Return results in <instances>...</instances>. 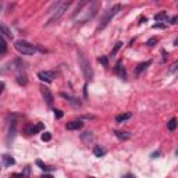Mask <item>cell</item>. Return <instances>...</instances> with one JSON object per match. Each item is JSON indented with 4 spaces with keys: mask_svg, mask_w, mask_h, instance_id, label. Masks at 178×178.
I'll return each instance as SVG.
<instances>
[{
    "mask_svg": "<svg viewBox=\"0 0 178 178\" xmlns=\"http://www.w3.org/2000/svg\"><path fill=\"white\" fill-rule=\"evenodd\" d=\"M99 7H100L99 2H82L77 7L75 13L73 15V20L77 24H85L96 15Z\"/></svg>",
    "mask_w": 178,
    "mask_h": 178,
    "instance_id": "cell-1",
    "label": "cell"
},
{
    "mask_svg": "<svg viewBox=\"0 0 178 178\" xmlns=\"http://www.w3.org/2000/svg\"><path fill=\"white\" fill-rule=\"evenodd\" d=\"M71 4H73L71 2H57V3L53 4V7L49 10V11H52V13H53V15H52L50 18H49L47 24H53V22L58 21V20H60L63 15H64V13L68 10V7L71 6Z\"/></svg>",
    "mask_w": 178,
    "mask_h": 178,
    "instance_id": "cell-2",
    "label": "cell"
},
{
    "mask_svg": "<svg viewBox=\"0 0 178 178\" xmlns=\"http://www.w3.org/2000/svg\"><path fill=\"white\" fill-rule=\"evenodd\" d=\"M78 64H80L81 71H82L85 78L92 81V78H93V70H92L91 63H89V60L86 58V56H85V53L82 50H78Z\"/></svg>",
    "mask_w": 178,
    "mask_h": 178,
    "instance_id": "cell-3",
    "label": "cell"
},
{
    "mask_svg": "<svg viewBox=\"0 0 178 178\" xmlns=\"http://www.w3.org/2000/svg\"><path fill=\"white\" fill-rule=\"evenodd\" d=\"M120 10H121V4H114L111 8L105 11V14H103V17H102V21H100V24H99V27H98V32L99 31H103L106 27L109 25L110 22H111V20L116 17V14Z\"/></svg>",
    "mask_w": 178,
    "mask_h": 178,
    "instance_id": "cell-4",
    "label": "cell"
},
{
    "mask_svg": "<svg viewBox=\"0 0 178 178\" xmlns=\"http://www.w3.org/2000/svg\"><path fill=\"white\" fill-rule=\"evenodd\" d=\"M14 47L18 53L25 55V56H32L38 52L36 45H32V43H29V42H25V40H17L14 43Z\"/></svg>",
    "mask_w": 178,
    "mask_h": 178,
    "instance_id": "cell-5",
    "label": "cell"
},
{
    "mask_svg": "<svg viewBox=\"0 0 178 178\" xmlns=\"http://www.w3.org/2000/svg\"><path fill=\"white\" fill-rule=\"evenodd\" d=\"M38 78L40 81H43V82H47V84H50L53 78H55V74L52 73V71H39L38 73Z\"/></svg>",
    "mask_w": 178,
    "mask_h": 178,
    "instance_id": "cell-6",
    "label": "cell"
},
{
    "mask_svg": "<svg viewBox=\"0 0 178 178\" xmlns=\"http://www.w3.org/2000/svg\"><path fill=\"white\" fill-rule=\"evenodd\" d=\"M40 91H42V96H43L45 102H46L49 106L53 105V100H55V98H53V95H52L50 89H49V88H45V86H43L42 89H40Z\"/></svg>",
    "mask_w": 178,
    "mask_h": 178,
    "instance_id": "cell-7",
    "label": "cell"
},
{
    "mask_svg": "<svg viewBox=\"0 0 178 178\" xmlns=\"http://www.w3.org/2000/svg\"><path fill=\"white\" fill-rule=\"evenodd\" d=\"M114 71H116V74L120 77V78H123V80H127V77H128L127 70H125V67H124L121 63H117V66H116V68H114Z\"/></svg>",
    "mask_w": 178,
    "mask_h": 178,
    "instance_id": "cell-8",
    "label": "cell"
},
{
    "mask_svg": "<svg viewBox=\"0 0 178 178\" xmlns=\"http://www.w3.org/2000/svg\"><path fill=\"white\" fill-rule=\"evenodd\" d=\"M84 127V123L82 121H70V123L66 124V128L68 131H75V130H81V128Z\"/></svg>",
    "mask_w": 178,
    "mask_h": 178,
    "instance_id": "cell-9",
    "label": "cell"
},
{
    "mask_svg": "<svg viewBox=\"0 0 178 178\" xmlns=\"http://www.w3.org/2000/svg\"><path fill=\"white\" fill-rule=\"evenodd\" d=\"M61 98H64L67 102H68L70 105H73L74 107H81V106H82V103L77 98H74V96H70V95H67V93H61Z\"/></svg>",
    "mask_w": 178,
    "mask_h": 178,
    "instance_id": "cell-10",
    "label": "cell"
},
{
    "mask_svg": "<svg viewBox=\"0 0 178 178\" xmlns=\"http://www.w3.org/2000/svg\"><path fill=\"white\" fill-rule=\"evenodd\" d=\"M15 132H17V121L13 120L10 124V130H8V136H7V142H10L11 139L15 136Z\"/></svg>",
    "mask_w": 178,
    "mask_h": 178,
    "instance_id": "cell-11",
    "label": "cell"
},
{
    "mask_svg": "<svg viewBox=\"0 0 178 178\" xmlns=\"http://www.w3.org/2000/svg\"><path fill=\"white\" fill-rule=\"evenodd\" d=\"M40 130H43V124L39 123L36 125V127H33V125H28V127L25 128V131L28 135H32V134H36L38 131H40Z\"/></svg>",
    "mask_w": 178,
    "mask_h": 178,
    "instance_id": "cell-12",
    "label": "cell"
},
{
    "mask_svg": "<svg viewBox=\"0 0 178 178\" xmlns=\"http://www.w3.org/2000/svg\"><path fill=\"white\" fill-rule=\"evenodd\" d=\"M2 160H3V166H4V167H11V166H14V164H15L14 157L8 156V155H3V156H2Z\"/></svg>",
    "mask_w": 178,
    "mask_h": 178,
    "instance_id": "cell-13",
    "label": "cell"
},
{
    "mask_svg": "<svg viewBox=\"0 0 178 178\" xmlns=\"http://www.w3.org/2000/svg\"><path fill=\"white\" fill-rule=\"evenodd\" d=\"M131 117H132L131 113H124V114H118V116L116 117V123H117V124H121V123H124V121L130 120Z\"/></svg>",
    "mask_w": 178,
    "mask_h": 178,
    "instance_id": "cell-14",
    "label": "cell"
},
{
    "mask_svg": "<svg viewBox=\"0 0 178 178\" xmlns=\"http://www.w3.org/2000/svg\"><path fill=\"white\" fill-rule=\"evenodd\" d=\"M17 82L20 85H27L28 80H27V74L24 71H18V74H17Z\"/></svg>",
    "mask_w": 178,
    "mask_h": 178,
    "instance_id": "cell-15",
    "label": "cell"
},
{
    "mask_svg": "<svg viewBox=\"0 0 178 178\" xmlns=\"http://www.w3.org/2000/svg\"><path fill=\"white\" fill-rule=\"evenodd\" d=\"M0 29H2V36L13 39V33H11V31L6 25H4V24H0Z\"/></svg>",
    "mask_w": 178,
    "mask_h": 178,
    "instance_id": "cell-16",
    "label": "cell"
},
{
    "mask_svg": "<svg viewBox=\"0 0 178 178\" xmlns=\"http://www.w3.org/2000/svg\"><path fill=\"white\" fill-rule=\"evenodd\" d=\"M93 155L95 156H98V157H102V156H105L106 155V149L105 148H102V146H95L93 148Z\"/></svg>",
    "mask_w": 178,
    "mask_h": 178,
    "instance_id": "cell-17",
    "label": "cell"
},
{
    "mask_svg": "<svg viewBox=\"0 0 178 178\" xmlns=\"http://www.w3.org/2000/svg\"><path fill=\"white\" fill-rule=\"evenodd\" d=\"M114 134H116L117 138L123 139V141H127V139H130V136H131L130 132H124V131H114Z\"/></svg>",
    "mask_w": 178,
    "mask_h": 178,
    "instance_id": "cell-18",
    "label": "cell"
},
{
    "mask_svg": "<svg viewBox=\"0 0 178 178\" xmlns=\"http://www.w3.org/2000/svg\"><path fill=\"white\" fill-rule=\"evenodd\" d=\"M150 64H152V61H150V60H148V61H145V63H141V64H139V66L136 67V70H135V71H136V74H141L142 71L148 68V67H149Z\"/></svg>",
    "mask_w": 178,
    "mask_h": 178,
    "instance_id": "cell-19",
    "label": "cell"
},
{
    "mask_svg": "<svg viewBox=\"0 0 178 178\" xmlns=\"http://www.w3.org/2000/svg\"><path fill=\"white\" fill-rule=\"evenodd\" d=\"M168 20V15L166 11H161V13H159V14L155 15V21L160 22V21H167Z\"/></svg>",
    "mask_w": 178,
    "mask_h": 178,
    "instance_id": "cell-20",
    "label": "cell"
},
{
    "mask_svg": "<svg viewBox=\"0 0 178 178\" xmlns=\"http://www.w3.org/2000/svg\"><path fill=\"white\" fill-rule=\"evenodd\" d=\"M81 139H82L85 143H89L91 141H93V134H92V132H89V131L84 132V134L81 135Z\"/></svg>",
    "mask_w": 178,
    "mask_h": 178,
    "instance_id": "cell-21",
    "label": "cell"
},
{
    "mask_svg": "<svg viewBox=\"0 0 178 178\" xmlns=\"http://www.w3.org/2000/svg\"><path fill=\"white\" fill-rule=\"evenodd\" d=\"M121 47H123V42H117V43L114 45V47H113V50H111V53H110V56L114 57V56L118 53V50H120Z\"/></svg>",
    "mask_w": 178,
    "mask_h": 178,
    "instance_id": "cell-22",
    "label": "cell"
},
{
    "mask_svg": "<svg viewBox=\"0 0 178 178\" xmlns=\"http://www.w3.org/2000/svg\"><path fill=\"white\" fill-rule=\"evenodd\" d=\"M177 125H178L177 120H175V118H171V120L168 121V124H167V128L170 130V131H174L175 128H177Z\"/></svg>",
    "mask_w": 178,
    "mask_h": 178,
    "instance_id": "cell-23",
    "label": "cell"
},
{
    "mask_svg": "<svg viewBox=\"0 0 178 178\" xmlns=\"http://www.w3.org/2000/svg\"><path fill=\"white\" fill-rule=\"evenodd\" d=\"M6 52H7V43H6V38L2 36V52H0V55L4 56V55H6Z\"/></svg>",
    "mask_w": 178,
    "mask_h": 178,
    "instance_id": "cell-24",
    "label": "cell"
},
{
    "mask_svg": "<svg viewBox=\"0 0 178 178\" xmlns=\"http://www.w3.org/2000/svg\"><path fill=\"white\" fill-rule=\"evenodd\" d=\"M99 63H100L103 67H106V68L109 67V58L106 57V56H100V57H99Z\"/></svg>",
    "mask_w": 178,
    "mask_h": 178,
    "instance_id": "cell-25",
    "label": "cell"
},
{
    "mask_svg": "<svg viewBox=\"0 0 178 178\" xmlns=\"http://www.w3.org/2000/svg\"><path fill=\"white\" fill-rule=\"evenodd\" d=\"M153 29H166L167 28V24H161V22H156V24H153L152 25Z\"/></svg>",
    "mask_w": 178,
    "mask_h": 178,
    "instance_id": "cell-26",
    "label": "cell"
},
{
    "mask_svg": "<svg viewBox=\"0 0 178 178\" xmlns=\"http://www.w3.org/2000/svg\"><path fill=\"white\" fill-rule=\"evenodd\" d=\"M52 139V134L50 132H43V134H42V141L43 142H49Z\"/></svg>",
    "mask_w": 178,
    "mask_h": 178,
    "instance_id": "cell-27",
    "label": "cell"
},
{
    "mask_svg": "<svg viewBox=\"0 0 178 178\" xmlns=\"http://www.w3.org/2000/svg\"><path fill=\"white\" fill-rule=\"evenodd\" d=\"M53 111H55V117L56 118H57V120H60V118H63V116H64V114H63V111L60 109H55L53 110Z\"/></svg>",
    "mask_w": 178,
    "mask_h": 178,
    "instance_id": "cell-28",
    "label": "cell"
},
{
    "mask_svg": "<svg viewBox=\"0 0 178 178\" xmlns=\"http://www.w3.org/2000/svg\"><path fill=\"white\" fill-rule=\"evenodd\" d=\"M157 43V38H150L149 40H148V42H146V45H148V46L149 47H152V46H155V45Z\"/></svg>",
    "mask_w": 178,
    "mask_h": 178,
    "instance_id": "cell-29",
    "label": "cell"
},
{
    "mask_svg": "<svg viewBox=\"0 0 178 178\" xmlns=\"http://www.w3.org/2000/svg\"><path fill=\"white\" fill-rule=\"evenodd\" d=\"M36 164L39 166V168H42V170H45V171H46V170H50L49 167H46V166H45V163L42 161V160H36Z\"/></svg>",
    "mask_w": 178,
    "mask_h": 178,
    "instance_id": "cell-30",
    "label": "cell"
},
{
    "mask_svg": "<svg viewBox=\"0 0 178 178\" xmlns=\"http://www.w3.org/2000/svg\"><path fill=\"white\" fill-rule=\"evenodd\" d=\"M170 71H171V73H175V71H178V61H175L174 64H173V67H171Z\"/></svg>",
    "mask_w": 178,
    "mask_h": 178,
    "instance_id": "cell-31",
    "label": "cell"
},
{
    "mask_svg": "<svg viewBox=\"0 0 178 178\" xmlns=\"http://www.w3.org/2000/svg\"><path fill=\"white\" fill-rule=\"evenodd\" d=\"M171 24H178V15H175V17H173V18L170 20Z\"/></svg>",
    "mask_w": 178,
    "mask_h": 178,
    "instance_id": "cell-32",
    "label": "cell"
},
{
    "mask_svg": "<svg viewBox=\"0 0 178 178\" xmlns=\"http://www.w3.org/2000/svg\"><path fill=\"white\" fill-rule=\"evenodd\" d=\"M159 156H160V152H155L152 155V157H159Z\"/></svg>",
    "mask_w": 178,
    "mask_h": 178,
    "instance_id": "cell-33",
    "label": "cell"
},
{
    "mask_svg": "<svg viewBox=\"0 0 178 178\" xmlns=\"http://www.w3.org/2000/svg\"><path fill=\"white\" fill-rule=\"evenodd\" d=\"M42 178H53V177H52L50 174H45V175H43V177H42Z\"/></svg>",
    "mask_w": 178,
    "mask_h": 178,
    "instance_id": "cell-34",
    "label": "cell"
},
{
    "mask_svg": "<svg viewBox=\"0 0 178 178\" xmlns=\"http://www.w3.org/2000/svg\"><path fill=\"white\" fill-rule=\"evenodd\" d=\"M123 178H135V177H134V175H124Z\"/></svg>",
    "mask_w": 178,
    "mask_h": 178,
    "instance_id": "cell-35",
    "label": "cell"
},
{
    "mask_svg": "<svg viewBox=\"0 0 178 178\" xmlns=\"http://www.w3.org/2000/svg\"><path fill=\"white\" fill-rule=\"evenodd\" d=\"M174 45H175V46H178V39H175V42H174Z\"/></svg>",
    "mask_w": 178,
    "mask_h": 178,
    "instance_id": "cell-36",
    "label": "cell"
},
{
    "mask_svg": "<svg viewBox=\"0 0 178 178\" xmlns=\"http://www.w3.org/2000/svg\"><path fill=\"white\" fill-rule=\"evenodd\" d=\"M175 153H177V156H178V150H177V152H175Z\"/></svg>",
    "mask_w": 178,
    "mask_h": 178,
    "instance_id": "cell-37",
    "label": "cell"
},
{
    "mask_svg": "<svg viewBox=\"0 0 178 178\" xmlns=\"http://www.w3.org/2000/svg\"><path fill=\"white\" fill-rule=\"evenodd\" d=\"M89 178H95V177H89Z\"/></svg>",
    "mask_w": 178,
    "mask_h": 178,
    "instance_id": "cell-38",
    "label": "cell"
}]
</instances>
